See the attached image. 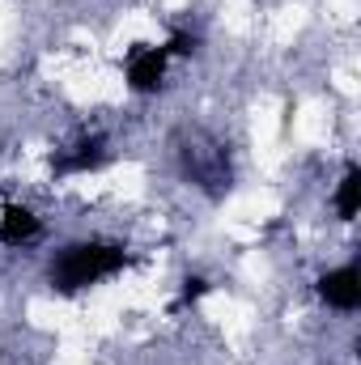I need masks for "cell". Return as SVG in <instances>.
<instances>
[{"label":"cell","mask_w":361,"mask_h":365,"mask_svg":"<svg viewBox=\"0 0 361 365\" xmlns=\"http://www.w3.org/2000/svg\"><path fill=\"white\" fill-rule=\"evenodd\" d=\"M128 264H132V255L115 242H73L51 264V284L60 293H81L98 280H106V276L123 272Z\"/></svg>","instance_id":"1"},{"label":"cell","mask_w":361,"mask_h":365,"mask_svg":"<svg viewBox=\"0 0 361 365\" xmlns=\"http://www.w3.org/2000/svg\"><path fill=\"white\" fill-rule=\"evenodd\" d=\"M166 64H171L166 47H145V43H136V47L128 51V86H132L136 93H153V90H162Z\"/></svg>","instance_id":"2"},{"label":"cell","mask_w":361,"mask_h":365,"mask_svg":"<svg viewBox=\"0 0 361 365\" xmlns=\"http://www.w3.org/2000/svg\"><path fill=\"white\" fill-rule=\"evenodd\" d=\"M319 297L336 310H357L361 306V276L357 268H336V272L319 276Z\"/></svg>","instance_id":"3"},{"label":"cell","mask_w":361,"mask_h":365,"mask_svg":"<svg viewBox=\"0 0 361 365\" xmlns=\"http://www.w3.org/2000/svg\"><path fill=\"white\" fill-rule=\"evenodd\" d=\"M39 234H43V225H39V217L26 204H4L0 208V242L4 247H26Z\"/></svg>","instance_id":"4"},{"label":"cell","mask_w":361,"mask_h":365,"mask_svg":"<svg viewBox=\"0 0 361 365\" xmlns=\"http://www.w3.org/2000/svg\"><path fill=\"white\" fill-rule=\"evenodd\" d=\"M102 162H106V149H102V136H93V140H81L77 145L73 158H56L51 166H56V175H81V170L102 166Z\"/></svg>","instance_id":"5"},{"label":"cell","mask_w":361,"mask_h":365,"mask_svg":"<svg viewBox=\"0 0 361 365\" xmlns=\"http://www.w3.org/2000/svg\"><path fill=\"white\" fill-rule=\"evenodd\" d=\"M357 208H361V170L349 166L345 179H340V191H336V212H340V221H353Z\"/></svg>","instance_id":"6"},{"label":"cell","mask_w":361,"mask_h":365,"mask_svg":"<svg viewBox=\"0 0 361 365\" xmlns=\"http://www.w3.org/2000/svg\"><path fill=\"white\" fill-rule=\"evenodd\" d=\"M200 43H195V34H171V43H166V56H191Z\"/></svg>","instance_id":"7"},{"label":"cell","mask_w":361,"mask_h":365,"mask_svg":"<svg viewBox=\"0 0 361 365\" xmlns=\"http://www.w3.org/2000/svg\"><path fill=\"white\" fill-rule=\"evenodd\" d=\"M204 293H208V280H204V276H187V280H183V306H187V302H195V297H204Z\"/></svg>","instance_id":"8"}]
</instances>
